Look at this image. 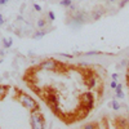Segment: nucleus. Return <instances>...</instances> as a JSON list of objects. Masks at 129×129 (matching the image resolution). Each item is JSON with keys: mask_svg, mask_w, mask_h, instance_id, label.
Listing matches in <instances>:
<instances>
[{"mask_svg": "<svg viewBox=\"0 0 129 129\" xmlns=\"http://www.w3.org/2000/svg\"><path fill=\"white\" fill-rule=\"evenodd\" d=\"M30 124L34 129H44L45 128V119L41 114H39L38 111H31V119H30Z\"/></svg>", "mask_w": 129, "mask_h": 129, "instance_id": "f257e3e1", "label": "nucleus"}, {"mask_svg": "<svg viewBox=\"0 0 129 129\" xmlns=\"http://www.w3.org/2000/svg\"><path fill=\"white\" fill-rule=\"evenodd\" d=\"M19 102L22 103L26 109H28V110H31V111H38L39 110V105H38V102L32 98L31 95H28V94H26V93H22L21 94V97H19Z\"/></svg>", "mask_w": 129, "mask_h": 129, "instance_id": "f03ea898", "label": "nucleus"}, {"mask_svg": "<svg viewBox=\"0 0 129 129\" xmlns=\"http://www.w3.org/2000/svg\"><path fill=\"white\" fill-rule=\"evenodd\" d=\"M80 101H81V105L83 107H85L87 110H92L93 109V106H94V98H93V95L90 92H85L81 94L80 97Z\"/></svg>", "mask_w": 129, "mask_h": 129, "instance_id": "7ed1b4c3", "label": "nucleus"}, {"mask_svg": "<svg viewBox=\"0 0 129 129\" xmlns=\"http://www.w3.org/2000/svg\"><path fill=\"white\" fill-rule=\"evenodd\" d=\"M88 21V16L87 13H84V12H78L76 14H75L71 19V25H74L75 27H80L83 23H85Z\"/></svg>", "mask_w": 129, "mask_h": 129, "instance_id": "20e7f679", "label": "nucleus"}, {"mask_svg": "<svg viewBox=\"0 0 129 129\" xmlns=\"http://www.w3.org/2000/svg\"><path fill=\"white\" fill-rule=\"evenodd\" d=\"M58 64H59L58 62H56L54 59L49 58V59H45V61H43V62L40 63V69L47 70V71H56V69H57Z\"/></svg>", "mask_w": 129, "mask_h": 129, "instance_id": "39448f33", "label": "nucleus"}, {"mask_svg": "<svg viewBox=\"0 0 129 129\" xmlns=\"http://www.w3.org/2000/svg\"><path fill=\"white\" fill-rule=\"evenodd\" d=\"M45 101H47L49 105L58 106V97H57V94H56V93H49V94H47Z\"/></svg>", "mask_w": 129, "mask_h": 129, "instance_id": "423d86ee", "label": "nucleus"}, {"mask_svg": "<svg viewBox=\"0 0 129 129\" xmlns=\"http://www.w3.org/2000/svg\"><path fill=\"white\" fill-rule=\"evenodd\" d=\"M45 34H47V31H45V30L39 28V30L35 32V34H34V36H32V38H34V39H36V40H39V39H41L43 36H45Z\"/></svg>", "mask_w": 129, "mask_h": 129, "instance_id": "0eeeda50", "label": "nucleus"}, {"mask_svg": "<svg viewBox=\"0 0 129 129\" xmlns=\"http://www.w3.org/2000/svg\"><path fill=\"white\" fill-rule=\"evenodd\" d=\"M95 84H97V79H95L94 76L88 78V80H87V85H88V88H89V89H93V88L95 87Z\"/></svg>", "mask_w": 129, "mask_h": 129, "instance_id": "6e6552de", "label": "nucleus"}, {"mask_svg": "<svg viewBox=\"0 0 129 129\" xmlns=\"http://www.w3.org/2000/svg\"><path fill=\"white\" fill-rule=\"evenodd\" d=\"M3 45H4V48L5 49H9L10 47L13 45V39H3Z\"/></svg>", "mask_w": 129, "mask_h": 129, "instance_id": "1a4fd4ad", "label": "nucleus"}, {"mask_svg": "<svg viewBox=\"0 0 129 129\" xmlns=\"http://www.w3.org/2000/svg\"><path fill=\"white\" fill-rule=\"evenodd\" d=\"M36 26H38V28H44L47 26V21L44 18H39L36 22Z\"/></svg>", "mask_w": 129, "mask_h": 129, "instance_id": "9d476101", "label": "nucleus"}, {"mask_svg": "<svg viewBox=\"0 0 129 129\" xmlns=\"http://www.w3.org/2000/svg\"><path fill=\"white\" fill-rule=\"evenodd\" d=\"M71 4H72V0H61L59 2V5L62 8H69Z\"/></svg>", "mask_w": 129, "mask_h": 129, "instance_id": "9b49d317", "label": "nucleus"}, {"mask_svg": "<svg viewBox=\"0 0 129 129\" xmlns=\"http://www.w3.org/2000/svg\"><path fill=\"white\" fill-rule=\"evenodd\" d=\"M111 107H112L115 111H119V110H120V103L117 102L116 100H112V101H111Z\"/></svg>", "mask_w": 129, "mask_h": 129, "instance_id": "f8f14e48", "label": "nucleus"}, {"mask_svg": "<svg viewBox=\"0 0 129 129\" xmlns=\"http://www.w3.org/2000/svg\"><path fill=\"white\" fill-rule=\"evenodd\" d=\"M102 14H103V12H98V10H95V12L92 13V18H93L94 21H97V19H100V18L102 17Z\"/></svg>", "mask_w": 129, "mask_h": 129, "instance_id": "ddd939ff", "label": "nucleus"}, {"mask_svg": "<svg viewBox=\"0 0 129 129\" xmlns=\"http://www.w3.org/2000/svg\"><path fill=\"white\" fill-rule=\"evenodd\" d=\"M7 90H8V87H5V85H0V98H3V97L7 94Z\"/></svg>", "mask_w": 129, "mask_h": 129, "instance_id": "4468645a", "label": "nucleus"}, {"mask_svg": "<svg viewBox=\"0 0 129 129\" xmlns=\"http://www.w3.org/2000/svg\"><path fill=\"white\" fill-rule=\"evenodd\" d=\"M115 90H116V97H119L120 100H124L125 98V94L123 93L121 89H115Z\"/></svg>", "mask_w": 129, "mask_h": 129, "instance_id": "2eb2a0df", "label": "nucleus"}, {"mask_svg": "<svg viewBox=\"0 0 129 129\" xmlns=\"http://www.w3.org/2000/svg\"><path fill=\"white\" fill-rule=\"evenodd\" d=\"M97 54H101V52H98V50H89V52L85 53V56H97Z\"/></svg>", "mask_w": 129, "mask_h": 129, "instance_id": "dca6fc26", "label": "nucleus"}, {"mask_svg": "<svg viewBox=\"0 0 129 129\" xmlns=\"http://www.w3.org/2000/svg\"><path fill=\"white\" fill-rule=\"evenodd\" d=\"M58 56H61L63 58H70V59L74 58V54H69V53H58Z\"/></svg>", "mask_w": 129, "mask_h": 129, "instance_id": "f3484780", "label": "nucleus"}, {"mask_svg": "<svg viewBox=\"0 0 129 129\" xmlns=\"http://www.w3.org/2000/svg\"><path fill=\"white\" fill-rule=\"evenodd\" d=\"M48 18H49V21H54L56 19V14H54L53 10H49L48 12Z\"/></svg>", "mask_w": 129, "mask_h": 129, "instance_id": "a211bd4d", "label": "nucleus"}, {"mask_svg": "<svg viewBox=\"0 0 129 129\" xmlns=\"http://www.w3.org/2000/svg\"><path fill=\"white\" fill-rule=\"evenodd\" d=\"M97 126H98L97 124H87V125H84V129H94Z\"/></svg>", "mask_w": 129, "mask_h": 129, "instance_id": "6ab92c4d", "label": "nucleus"}, {"mask_svg": "<svg viewBox=\"0 0 129 129\" xmlns=\"http://www.w3.org/2000/svg\"><path fill=\"white\" fill-rule=\"evenodd\" d=\"M32 8H34L36 12H41V7L39 5V4H36V3H34V5H32Z\"/></svg>", "mask_w": 129, "mask_h": 129, "instance_id": "aec40b11", "label": "nucleus"}, {"mask_svg": "<svg viewBox=\"0 0 129 129\" xmlns=\"http://www.w3.org/2000/svg\"><path fill=\"white\" fill-rule=\"evenodd\" d=\"M116 85H117V81H116V80H112L111 84H110V87H111L112 89H115V88H116Z\"/></svg>", "mask_w": 129, "mask_h": 129, "instance_id": "412c9836", "label": "nucleus"}, {"mask_svg": "<svg viewBox=\"0 0 129 129\" xmlns=\"http://www.w3.org/2000/svg\"><path fill=\"white\" fill-rule=\"evenodd\" d=\"M128 2H129V0H121V3H120V5H119V7H120V8H124V7L126 5V3H128Z\"/></svg>", "mask_w": 129, "mask_h": 129, "instance_id": "4be33fe9", "label": "nucleus"}, {"mask_svg": "<svg viewBox=\"0 0 129 129\" xmlns=\"http://www.w3.org/2000/svg\"><path fill=\"white\" fill-rule=\"evenodd\" d=\"M4 22H5L4 16H3V14H0V26H3V25H4Z\"/></svg>", "mask_w": 129, "mask_h": 129, "instance_id": "5701e85b", "label": "nucleus"}, {"mask_svg": "<svg viewBox=\"0 0 129 129\" xmlns=\"http://www.w3.org/2000/svg\"><path fill=\"white\" fill-rule=\"evenodd\" d=\"M9 0H0V5H7Z\"/></svg>", "mask_w": 129, "mask_h": 129, "instance_id": "b1692460", "label": "nucleus"}, {"mask_svg": "<svg viewBox=\"0 0 129 129\" xmlns=\"http://www.w3.org/2000/svg\"><path fill=\"white\" fill-rule=\"evenodd\" d=\"M69 9H70V10H76V5H75V4H71V5L69 7Z\"/></svg>", "mask_w": 129, "mask_h": 129, "instance_id": "393cba45", "label": "nucleus"}, {"mask_svg": "<svg viewBox=\"0 0 129 129\" xmlns=\"http://www.w3.org/2000/svg\"><path fill=\"white\" fill-rule=\"evenodd\" d=\"M117 78H119V75H117V74H112V79L114 80H117Z\"/></svg>", "mask_w": 129, "mask_h": 129, "instance_id": "a878e982", "label": "nucleus"}, {"mask_svg": "<svg viewBox=\"0 0 129 129\" xmlns=\"http://www.w3.org/2000/svg\"><path fill=\"white\" fill-rule=\"evenodd\" d=\"M121 88H123V85H121V84L119 83V84L116 85V88H115V89H121Z\"/></svg>", "mask_w": 129, "mask_h": 129, "instance_id": "bb28decb", "label": "nucleus"}, {"mask_svg": "<svg viewBox=\"0 0 129 129\" xmlns=\"http://www.w3.org/2000/svg\"><path fill=\"white\" fill-rule=\"evenodd\" d=\"M17 19H18V21H23V17H22V16H18Z\"/></svg>", "mask_w": 129, "mask_h": 129, "instance_id": "cd10ccee", "label": "nucleus"}, {"mask_svg": "<svg viewBox=\"0 0 129 129\" xmlns=\"http://www.w3.org/2000/svg\"><path fill=\"white\" fill-rule=\"evenodd\" d=\"M0 56H4V50H0Z\"/></svg>", "mask_w": 129, "mask_h": 129, "instance_id": "c85d7f7f", "label": "nucleus"}, {"mask_svg": "<svg viewBox=\"0 0 129 129\" xmlns=\"http://www.w3.org/2000/svg\"><path fill=\"white\" fill-rule=\"evenodd\" d=\"M109 2H110V3H114V2H116V0H109Z\"/></svg>", "mask_w": 129, "mask_h": 129, "instance_id": "c756f323", "label": "nucleus"}, {"mask_svg": "<svg viewBox=\"0 0 129 129\" xmlns=\"http://www.w3.org/2000/svg\"><path fill=\"white\" fill-rule=\"evenodd\" d=\"M126 81H128V88H129V78L126 79Z\"/></svg>", "mask_w": 129, "mask_h": 129, "instance_id": "7c9ffc66", "label": "nucleus"}, {"mask_svg": "<svg viewBox=\"0 0 129 129\" xmlns=\"http://www.w3.org/2000/svg\"><path fill=\"white\" fill-rule=\"evenodd\" d=\"M126 66H128V69H129V61H128V64H126Z\"/></svg>", "mask_w": 129, "mask_h": 129, "instance_id": "2f4dec72", "label": "nucleus"}, {"mask_svg": "<svg viewBox=\"0 0 129 129\" xmlns=\"http://www.w3.org/2000/svg\"><path fill=\"white\" fill-rule=\"evenodd\" d=\"M0 63H2V59H0Z\"/></svg>", "mask_w": 129, "mask_h": 129, "instance_id": "473e14b6", "label": "nucleus"}, {"mask_svg": "<svg viewBox=\"0 0 129 129\" xmlns=\"http://www.w3.org/2000/svg\"><path fill=\"white\" fill-rule=\"evenodd\" d=\"M102 2H103V0H102Z\"/></svg>", "mask_w": 129, "mask_h": 129, "instance_id": "72a5a7b5", "label": "nucleus"}]
</instances>
